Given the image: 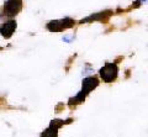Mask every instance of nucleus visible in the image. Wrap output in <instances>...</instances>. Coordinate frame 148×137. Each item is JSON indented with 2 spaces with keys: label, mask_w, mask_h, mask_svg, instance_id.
Masks as SVG:
<instances>
[{
  "label": "nucleus",
  "mask_w": 148,
  "mask_h": 137,
  "mask_svg": "<svg viewBox=\"0 0 148 137\" xmlns=\"http://www.w3.org/2000/svg\"><path fill=\"white\" fill-rule=\"evenodd\" d=\"M119 68L115 63H108L100 69V77L105 83H111L117 78Z\"/></svg>",
  "instance_id": "obj_1"
},
{
  "label": "nucleus",
  "mask_w": 148,
  "mask_h": 137,
  "mask_svg": "<svg viewBox=\"0 0 148 137\" xmlns=\"http://www.w3.org/2000/svg\"><path fill=\"white\" fill-rule=\"evenodd\" d=\"M22 9V0H6L4 12L8 16H14Z\"/></svg>",
  "instance_id": "obj_2"
},
{
  "label": "nucleus",
  "mask_w": 148,
  "mask_h": 137,
  "mask_svg": "<svg viewBox=\"0 0 148 137\" xmlns=\"http://www.w3.org/2000/svg\"><path fill=\"white\" fill-rule=\"evenodd\" d=\"M16 26L17 25H16L15 20H9L1 25V27H0V34H1V36L4 38H10L12 36V34L15 32Z\"/></svg>",
  "instance_id": "obj_3"
},
{
  "label": "nucleus",
  "mask_w": 148,
  "mask_h": 137,
  "mask_svg": "<svg viewBox=\"0 0 148 137\" xmlns=\"http://www.w3.org/2000/svg\"><path fill=\"white\" fill-rule=\"evenodd\" d=\"M98 85H99V80L96 79L95 77H88V78H85L84 80H83V89H82V91L86 95L88 93H90L94 88H96Z\"/></svg>",
  "instance_id": "obj_4"
},
{
  "label": "nucleus",
  "mask_w": 148,
  "mask_h": 137,
  "mask_svg": "<svg viewBox=\"0 0 148 137\" xmlns=\"http://www.w3.org/2000/svg\"><path fill=\"white\" fill-rule=\"evenodd\" d=\"M47 29L51 31V32H61V31L66 30L63 24H62V21H57V20L49 21L47 24Z\"/></svg>",
  "instance_id": "obj_5"
},
{
  "label": "nucleus",
  "mask_w": 148,
  "mask_h": 137,
  "mask_svg": "<svg viewBox=\"0 0 148 137\" xmlns=\"http://www.w3.org/2000/svg\"><path fill=\"white\" fill-rule=\"evenodd\" d=\"M62 24L64 26V29H71V27L74 26V20L71 19V17H64L62 20Z\"/></svg>",
  "instance_id": "obj_6"
},
{
  "label": "nucleus",
  "mask_w": 148,
  "mask_h": 137,
  "mask_svg": "<svg viewBox=\"0 0 148 137\" xmlns=\"http://www.w3.org/2000/svg\"><path fill=\"white\" fill-rule=\"evenodd\" d=\"M57 131H58V130H54V129H52V127L49 126V129L46 130L43 134H42V136H46V137H54V136H57Z\"/></svg>",
  "instance_id": "obj_7"
},
{
  "label": "nucleus",
  "mask_w": 148,
  "mask_h": 137,
  "mask_svg": "<svg viewBox=\"0 0 148 137\" xmlns=\"http://www.w3.org/2000/svg\"><path fill=\"white\" fill-rule=\"evenodd\" d=\"M64 125V121L63 120H53L52 122H51V127L54 130H58L59 127H62Z\"/></svg>",
  "instance_id": "obj_8"
},
{
  "label": "nucleus",
  "mask_w": 148,
  "mask_h": 137,
  "mask_svg": "<svg viewBox=\"0 0 148 137\" xmlns=\"http://www.w3.org/2000/svg\"><path fill=\"white\" fill-rule=\"evenodd\" d=\"M73 38H74V36H71V37H68V36H64V37H63V41H64V42H71Z\"/></svg>",
  "instance_id": "obj_9"
},
{
  "label": "nucleus",
  "mask_w": 148,
  "mask_h": 137,
  "mask_svg": "<svg viewBox=\"0 0 148 137\" xmlns=\"http://www.w3.org/2000/svg\"><path fill=\"white\" fill-rule=\"evenodd\" d=\"M0 49H1V47H0Z\"/></svg>",
  "instance_id": "obj_10"
}]
</instances>
